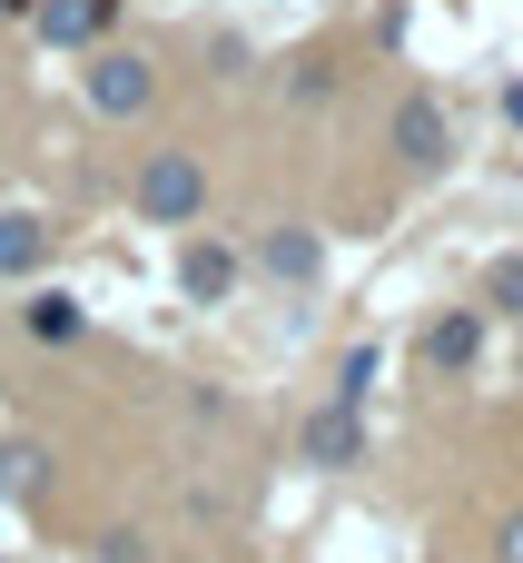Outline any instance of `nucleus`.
<instances>
[{
    "mask_svg": "<svg viewBox=\"0 0 523 563\" xmlns=\"http://www.w3.org/2000/svg\"><path fill=\"white\" fill-rule=\"evenodd\" d=\"M148 99H158V59L148 49H99L89 59V109L99 119H138Z\"/></svg>",
    "mask_w": 523,
    "mask_h": 563,
    "instance_id": "nucleus-3",
    "label": "nucleus"
},
{
    "mask_svg": "<svg viewBox=\"0 0 523 563\" xmlns=\"http://www.w3.org/2000/svg\"><path fill=\"white\" fill-rule=\"evenodd\" d=\"M20 327H30L40 346H69V336H79L89 317H79V297H69V287H40V297L20 307Z\"/></svg>",
    "mask_w": 523,
    "mask_h": 563,
    "instance_id": "nucleus-10",
    "label": "nucleus"
},
{
    "mask_svg": "<svg viewBox=\"0 0 523 563\" xmlns=\"http://www.w3.org/2000/svg\"><path fill=\"white\" fill-rule=\"evenodd\" d=\"M10 10H30V0H0V20H10Z\"/></svg>",
    "mask_w": 523,
    "mask_h": 563,
    "instance_id": "nucleus-16",
    "label": "nucleus"
},
{
    "mask_svg": "<svg viewBox=\"0 0 523 563\" xmlns=\"http://www.w3.org/2000/svg\"><path fill=\"white\" fill-rule=\"evenodd\" d=\"M40 485H49V455H40L30 435H10V445H0V495H10V505H30Z\"/></svg>",
    "mask_w": 523,
    "mask_h": 563,
    "instance_id": "nucleus-11",
    "label": "nucleus"
},
{
    "mask_svg": "<svg viewBox=\"0 0 523 563\" xmlns=\"http://www.w3.org/2000/svg\"><path fill=\"white\" fill-rule=\"evenodd\" d=\"M475 356H485V307H445L425 327V366L435 376H475Z\"/></svg>",
    "mask_w": 523,
    "mask_h": 563,
    "instance_id": "nucleus-5",
    "label": "nucleus"
},
{
    "mask_svg": "<svg viewBox=\"0 0 523 563\" xmlns=\"http://www.w3.org/2000/svg\"><path fill=\"white\" fill-rule=\"evenodd\" d=\"M386 148H396L415 178H435V168L455 158V119H445V99H425V89H415V99H396V119H386Z\"/></svg>",
    "mask_w": 523,
    "mask_h": 563,
    "instance_id": "nucleus-2",
    "label": "nucleus"
},
{
    "mask_svg": "<svg viewBox=\"0 0 523 563\" xmlns=\"http://www.w3.org/2000/svg\"><path fill=\"white\" fill-rule=\"evenodd\" d=\"M178 287H188L198 307H227V297H237V247H218V238H188V247H178Z\"/></svg>",
    "mask_w": 523,
    "mask_h": 563,
    "instance_id": "nucleus-6",
    "label": "nucleus"
},
{
    "mask_svg": "<svg viewBox=\"0 0 523 563\" xmlns=\"http://www.w3.org/2000/svg\"><path fill=\"white\" fill-rule=\"evenodd\" d=\"M485 307L494 317H523V257H494L485 267Z\"/></svg>",
    "mask_w": 523,
    "mask_h": 563,
    "instance_id": "nucleus-13",
    "label": "nucleus"
},
{
    "mask_svg": "<svg viewBox=\"0 0 523 563\" xmlns=\"http://www.w3.org/2000/svg\"><path fill=\"white\" fill-rule=\"evenodd\" d=\"M257 267H267V277H287V287H307V277L326 267V247H316L307 228H267V238H257Z\"/></svg>",
    "mask_w": 523,
    "mask_h": 563,
    "instance_id": "nucleus-8",
    "label": "nucleus"
},
{
    "mask_svg": "<svg viewBox=\"0 0 523 563\" xmlns=\"http://www.w3.org/2000/svg\"><path fill=\"white\" fill-rule=\"evenodd\" d=\"M30 20H40V40H49V49H89V40L119 20V0H40Z\"/></svg>",
    "mask_w": 523,
    "mask_h": 563,
    "instance_id": "nucleus-7",
    "label": "nucleus"
},
{
    "mask_svg": "<svg viewBox=\"0 0 523 563\" xmlns=\"http://www.w3.org/2000/svg\"><path fill=\"white\" fill-rule=\"evenodd\" d=\"M40 257H49V228L30 208H0V277H40Z\"/></svg>",
    "mask_w": 523,
    "mask_h": 563,
    "instance_id": "nucleus-9",
    "label": "nucleus"
},
{
    "mask_svg": "<svg viewBox=\"0 0 523 563\" xmlns=\"http://www.w3.org/2000/svg\"><path fill=\"white\" fill-rule=\"evenodd\" d=\"M494 563H523V515L504 525V544H494Z\"/></svg>",
    "mask_w": 523,
    "mask_h": 563,
    "instance_id": "nucleus-15",
    "label": "nucleus"
},
{
    "mask_svg": "<svg viewBox=\"0 0 523 563\" xmlns=\"http://www.w3.org/2000/svg\"><path fill=\"white\" fill-rule=\"evenodd\" d=\"M138 218L148 228H198L208 218V168H198V148H148V168H138Z\"/></svg>",
    "mask_w": 523,
    "mask_h": 563,
    "instance_id": "nucleus-1",
    "label": "nucleus"
},
{
    "mask_svg": "<svg viewBox=\"0 0 523 563\" xmlns=\"http://www.w3.org/2000/svg\"><path fill=\"white\" fill-rule=\"evenodd\" d=\"M376 376H386V346H376V336H366V346H346V356H336V406H366V386H376Z\"/></svg>",
    "mask_w": 523,
    "mask_h": 563,
    "instance_id": "nucleus-12",
    "label": "nucleus"
},
{
    "mask_svg": "<svg viewBox=\"0 0 523 563\" xmlns=\"http://www.w3.org/2000/svg\"><path fill=\"white\" fill-rule=\"evenodd\" d=\"M297 465H316V475H346V465H366V406H316L307 426H297Z\"/></svg>",
    "mask_w": 523,
    "mask_h": 563,
    "instance_id": "nucleus-4",
    "label": "nucleus"
},
{
    "mask_svg": "<svg viewBox=\"0 0 523 563\" xmlns=\"http://www.w3.org/2000/svg\"><path fill=\"white\" fill-rule=\"evenodd\" d=\"M99 554H109V563H148V544H138V534H109Z\"/></svg>",
    "mask_w": 523,
    "mask_h": 563,
    "instance_id": "nucleus-14",
    "label": "nucleus"
}]
</instances>
